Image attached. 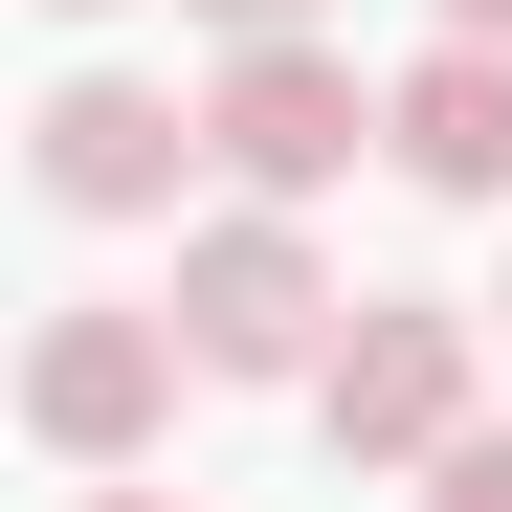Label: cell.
<instances>
[{"mask_svg":"<svg viewBox=\"0 0 512 512\" xmlns=\"http://www.w3.org/2000/svg\"><path fill=\"white\" fill-rule=\"evenodd\" d=\"M468 379H490V334L446 312V290H357V334L312 357V423L357 468H446L468 446Z\"/></svg>","mask_w":512,"mask_h":512,"instance_id":"1","label":"cell"},{"mask_svg":"<svg viewBox=\"0 0 512 512\" xmlns=\"http://www.w3.org/2000/svg\"><path fill=\"white\" fill-rule=\"evenodd\" d=\"M179 334H201V379H312L357 312H334V268H312L290 201H223V223L179 245Z\"/></svg>","mask_w":512,"mask_h":512,"instance_id":"2","label":"cell"},{"mask_svg":"<svg viewBox=\"0 0 512 512\" xmlns=\"http://www.w3.org/2000/svg\"><path fill=\"white\" fill-rule=\"evenodd\" d=\"M201 134H223V179L245 201H312V179H357V134H379V90L334 67L312 23H268V45H223V90H201Z\"/></svg>","mask_w":512,"mask_h":512,"instance_id":"3","label":"cell"},{"mask_svg":"<svg viewBox=\"0 0 512 512\" xmlns=\"http://www.w3.org/2000/svg\"><path fill=\"white\" fill-rule=\"evenodd\" d=\"M179 379H201V334L179 312H45V357H23V423L67 468H134L156 423H179Z\"/></svg>","mask_w":512,"mask_h":512,"instance_id":"4","label":"cell"},{"mask_svg":"<svg viewBox=\"0 0 512 512\" xmlns=\"http://www.w3.org/2000/svg\"><path fill=\"white\" fill-rule=\"evenodd\" d=\"M179 156H223V134H201L179 90H134V67H67V90H45V201H67V223H156Z\"/></svg>","mask_w":512,"mask_h":512,"instance_id":"5","label":"cell"},{"mask_svg":"<svg viewBox=\"0 0 512 512\" xmlns=\"http://www.w3.org/2000/svg\"><path fill=\"white\" fill-rule=\"evenodd\" d=\"M379 156H401L423 201H512V45H468V23H446V45L379 90Z\"/></svg>","mask_w":512,"mask_h":512,"instance_id":"6","label":"cell"},{"mask_svg":"<svg viewBox=\"0 0 512 512\" xmlns=\"http://www.w3.org/2000/svg\"><path fill=\"white\" fill-rule=\"evenodd\" d=\"M423 512H512V423H468V446L423 468Z\"/></svg>","mask_w":512,"mask_h":512,"instance_id":"7","label":"cell"},{"mask_svg":"<svg viewBox=\"0 0 512 512\" xmlns=\"http://www.w3.org/2000/svg\"><path fill=\"white\" fill-rule=\"evenodd\" d=\"M201 23H223V45H268V23H312V0H201Z\"/></svg>","mask_w":512,"mask_h":512,"instance_id":"8","label":"cell"},{"mask_svg":"<svg viewBox=\"0 0 512 512\" xmlns=\"http://www.w3.org/2000/svg\"><path fill=\"white\" fill-rule=\"evenodd\" d=\"M446 23H468V45H512V0H446Z\"/></svg>","mask_w":512,"mask_h":512,"instance_id":"9","label":"cell"},{"mask_svg":"<svg viewBox=\"0 0 512 512\" xmlns=\"http://www.w3.org/2000/svg\"><path fill=\"white\" fill-rule=\"evenodd\" d=\"M90 512H156V490H90Z\"/></svg>","mask_w":512,"mask_h":512,"instance_id":"10","label":"cell"},{"mask_svg":"<svg viewBox=\"0 0 512 512\" xmlns=\"http://www.w3.org/2000/svg\"><path fill=\"white\" fill-rule=\"evenodd\" d=\"M67 23H90V0H67Z\"/></svg>","mask_w":512,"mask_h":512,"instance_id":"11","label":"cell"},{"mask_svg":"<svg viewBox=\"0 0 512 512\" xmlns=\"http://www.w3.org/2000/svg\"><path fill=\"white\" fill-rule=\"evenodd\" d=\"M490 312H512V290H490Z\"/></svg>","mask_w":512,"mask_h":512,"instance_id":"12","label":"cell"}]
</instances>
